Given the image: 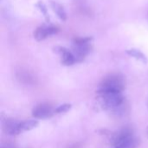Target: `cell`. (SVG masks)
Segmentation results:
<instances>
[{
	"label": "cell",
	"instance_id": "cell-12",
	"mask_svg": "<svg viewBox=\"0 0 148 148\" xmlns=\"http://www.w3.org/2000/svg\"><path fill=\"white\" fill-rule=\"evenodd\" d=\"M70 108H71V105H70V104L60 105L59 106H57V107L55 109V113H56V114L64 113H67L68 111H69Z\"/></svg>",
	"mask_w": 148,
	"mask_h": 148
},
{
	"label": "cell",
	"instance_id": "cell-3",
	"mask_svg": "<svg viewBox=\"0 0 148 148\" xmlns=\"http://www.w3.org/2000/svg\"><path fill=\"white\" fill-rule=\"evenodd\" d=\"M126 86L125 78L120 73H111L105 77L100 84L99 89L111 92H122Z\"/></svg>",
	"mask_w": 148,
	"mask_h": 148
},
{
	"label": "cell",
	"instance_id": "cell-13",
	"mask_svg": "<svg viewBox=\"0 0 148 148\" xmlns=\"http://www.w3.org/2000/svg\"><path fill=\"white\" fill-rule=\"evenodd\" d=\"M37 6L39 7V9L43 12V14L44 15H47V9H46V7H45V5H44V3H37Z\"/></svg>",
	"mask_w": 148,
	"mask_h": 148
},
{
	"label": "cell",
	"instance_id": "cell-11",
	"mask_svg": "<svg viewBox=\"0 0 148 148\" xmlns=\"http://www.w3.org/2000/svg\"><path fill=\"white\" fill-rule=\"evenodd\" d=\"M127 53L130 57H133V58H136L137 60H140V61L143 62L144 64H146L147 62V59L146 56L140 51H139L137 49H130V50H127Z\"/></svg>",
	"mask_w": 148,
	"mask_h": 148
},
{
	"label": "cell",
	"instance_id": "cell-16",
	"mask_svg": "<svg viewBox=\"0 0 148 148\" xmlns=\"http://www.w3.org/2000/svg\"><path fill=\"white\" fill-rule=\"evenodd\" d=\"M147 108H148V99H147Z\"/></svg>",
	"mask_w": 148,
	"mask_h": 148
},
{
	"label": "cell",
	"instance_id": "cell-14",
	"mask_svg": "<svg viewBox=\"0 0 148 148\" xmlns=\"http://www.w3.org/2000/svg\"><path fill=\"white\" fill-rule=\"evenodd\" d=\"M2 148H13V147H3Z\"/></svg>",
	"mask_w": 148,
	"mask_h": 148
},
{
	"label": "cell",
	"instance_id": "cell-1",
	"mask_svg": "<svg viewBox=\"0 0 148 148\" xmlns=\"http://www.w3.org/2000/svg\"><path fill=\"white\" fill-rule=\"evenodd\" d=\"M97 100L103 110L117 112L124 103L122 92L97 90Z\"/></svg>",
	"mask_w": 148,
	"mask_h": 148
},
{
	"label": "cell",
	"instance_id": "cell-4",
	"mask_svg": "<svg viewBox=\"0 0 148 148\" xmlns=\"http://www.w3.org/2000/svg\"><path fill=\"white\" fill-rule=\"evenodd\" d=\"M91 38H75L71 51L76 58L77 62H82L88 55L91 51Z\"/></svg>",
	"mask_w": 148,
	"mask_h": 148
},
{
	"label": "cell",
	"instance_id": "cell-9",
	"mask_svg": "<svg viewBox=\"0 0 148 148\" xmlns=\"http://www.w3.org/2000/svg\"><path fill=\"white\" fill-rule=\"evenodd\" d=\"M38 121L36 120H25V121H21L20 122V132L23 133V132H27V131H30L34 128H36L38 126Z\"/></svg>",
	"mask_w": 148,
	"mask_h": 148
},
{
	"label": "cell",
	"instance_id": "cell-15",
	"mask_svg": "<svg viewBox=\"0 0 148 148\" xmlns=\"http://www.w3.org/2000/svg\"><path fill=\"white\" fill-rule=\"evenodd\" d=\"M147 136H148V127L147 128Z\"/></svg>",
	"mask_w": 148,
	"mask_h": 148
},
{
	"label": "cell",
	"instance_id": "cell-2",
	"mask_svg": "<svg viewBox=\"0 0 148 148\" xmlns=\"http://www.w3.org/2000/svg\"><path fill=\"white\" fill-rule=\"evenodd\" d=\"M139 144L140 140L129 129H123L111 137L113 148H136Z\"/></svg>",
	"mask_w": 148,
	"mask_h": 148
},
{
	"label": "cell",
	"instance_id": "cell-5",
	"mask_svg": "<svg viewBox=\"0 0 148 148\" xmlns=\"http://www.w3.org/2000/svg\"><path fill=\"white\" fill-rule=\"evenodd\" d=\"M55 109L50 104L42 103L35 106L32 110V116L36 119L45 120L52 117L55 114Z\"/></svg>",
	"mask_w": 148,
	"mask_h": 148
},
{
	"label": "cell",
	"instance_id": "cell-10",
	"mask_svg": "<svg viewBox=\"0 0 148 148\" xmlns=\"http://www.w3.org/2000/svg\"><path fill=\"white\" fill-rule=\"evenodd\" d=\"M50 5H51L52 10L55 11V13H56V15L60 17V19L66 20L67 15H66L65 10H64V8L59 3H56V2H53L52 1V2H50Z\"/></svg>",
	"mask_w": 148,
	"mask_h": 148
},
{
	"label": "cell",
	"instance_id": "cell-8",
	"mask_svg": "<svg viewBox=\"0 0 148 148\" xmlns=\"http://www.w3.org/2000/svg\"><path fill=\"white\" fill-rule=\"evenodd\" d=\"M56 51L61 55L62 64L66 66L73 65L74 64L77 63L75 57L74 56L73 52L64 47H56Z\"/></svg>",
	"mask_w": 148,
	"mask_h": 148
},
{
	"label": "cell",
	"instance_id": "cell-7",
	"mask_svg": "<svg viewBox=\"0 0 148 148\" xmlns=\"http://www.w3.org/2000/svg\"><path fill=\"white\" fill-rule=\"evenodd\" d=\"M3 129L9 135H18L21 133L20 132V121H17L14 119L6 118L3 120Z\"/></svg>",
	"mask_w": 148,
	"mask_h": 148
},
{
	"label": "cell",
	"instance_id": "cell-6",
	"mask_svg": "<svg viewBox=\"0 0 148 148\" xmlns=\"http://www.w3.org/2000/svg\"><path fill=\"white\" fill-rule=\"evenodd\" d=\"M58 31L59 29L52 24H42L37 27L34 31V38L37 41H42L52 35L56 34Z\"/></svg>",
	"mask_w": 148,
	"mask_h": 148
}]
</instances>
